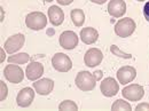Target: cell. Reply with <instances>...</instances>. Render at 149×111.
Segmentation results:
<instances>
[{"instance_id": "obj_1", "label": "cell", "mask_w": 149, "mask_h": 111, "mask_svg": "<svg viewBox=\"0 0 149 111\" xmlns=\"http://www.w3.org/2000/svg\"><path fill=\"white\" fill-rule=\"evenodd\" d=\"M76 86L83 92H91L95 88L96 79L93 74L88 71H80L76 76Z\"/></svg>"}, {"instance_id": "obj_31", "label": "cell", "mask_w": 149, "mask_h": 111, "mask_svg": "<svg viewBox=\"0 0 149 111\" xmlns=\"http://www.w3.org/2000/svg\"><path fill=\"white\" fill-rule=\"evenodd\" d=\"M54 33V31L53 30H51V31H47V35H53Z\"/></svg>"}, {"instance_id": "obj_24", "label": "cell", "mask_w": 149, "mask_h": 111, "mask_svg": "<svg viewBox=\"0 0 149 111\" xmlns=\"http://www.w3.org/2000/svg\"><path fill=\"white\" fill-rule=\"evenodd\" d=\"M135 111H149V103H140L135 107Z\"/></svg>"}, {"instance_id": "obj_6", "label": "cell", "mask_w": 149, "mask_h": 111, "mask_svg": "<svg viewBox=\"0 0 149 111\" xmlns=\"http://www.w3.org/2000/svg\"><path fill=\"white\" fill-rule=\"evenodd\" d=\"M122 95L124 99L129 100V101H140L143 95H145V89L142 86L138 85V84H132L130 86H126L123 91H122Z\"/></svg>"}, {"instance_id": "obj_32", "label": "cell", "mask_w": 149, "mask_h": 111, "mask_svg": "<svg viewBox=\"0 0 149 111\" xmlns=\"http://www.w3.org/2000/svg\"><path fill=\"white\" fill-rule=\"evenodd\" d=\"M45 1H47V2H52V1H54V0H45Z\"/></svg>"}, {"instance_id": "obj_7", "label": "cell", "mask_w": 149, "mask_h": 111, "mask_svg": "<svg viewBox=\"0 0 149 111\" xmlns=\"http://www.w3.org/2000/svg\"><path fill=\"white\" fill-rule=\"evenodd\" d=\"M24 41H25V38L22 33H17L15 36H12L9 37L6 41H5V45H3V48L7 53L9 54H13L15 52L19 51L23 45H24Z\"/></svg>"}, {"instance_id": "obj_16", "label": "cell", "mask_w": 149, "mask_h": 111, "mask_svg": "<svg viewBox=\"0 0 149 111\" xmlns=\"http://www.w3.org/2000/svg\"><path fill=\"white\" fill-rule=\"evenodd\" d=\"M48 19H49V22L54 26H58L64 21V13L60 7H57L55 5L51 6L48 8Z\"/></svg>"}, {"instance_id": "obj_17", "label": "cell", "mask_w": 149, "mask_h": 111, "mask_svg": "<svg viewBox=\"0 0 149 111\" xmlns=\"http://www.w3.org/2000/svg\"><path fill=\"white\" fill-rule=\"evenodd\" d=\"M97 38H99V33H97V31L94 28H91V26L84 28L80 31V39L86 45H92V44H94L97 40Z\"/></svg>"}, {"instance_id": "obj_25", "label": "cell", "mask_w": 149, "mask_h": 111, "mask_svg": "<svg viewBox=\"0 0 149 111\" xmlns=\"http://www.w3.org/2000/svg\"><path fill=\"white\" fill-rule=\"evenodd\" d=\"M143 16H145V19L149 22V1L146 2L145 7H143Z\"/></svg>"}, {"instance_id": "obj_19", "label": "cell", "mask_w": 149, "mask_h": 111, "mask_svg": "<svg viewBox=\"0 0 149 111\" xmlns=\"http://www.w3.org/2000/svg\"><path fill=\"white\" fill-rule=\"evenodd\" d=\"M29 60H30V56L26 53H19L15 55H10L7 58L9 63H14V64H25L29 62Z\"/></svg>"}, {"instance_id": "obj_5", "label": "cell", "mask_w": 149, "mask_h": 111, "mask_svg": "<svg viewBox=\"0 0 149 111\" xmlns=\"http://www.w3.org/2000/svg\"><path fill=\"white\" fill-rule=\"evenodd\" d=\"M3 76H5V78L9 83H12V84H19V83H21L23 80V78H24V72L21 69V67L14 64V63H10V64H8L3 69Z\"/></svg>"}, {"instance_id": "obj_20", "label": "cell", "mask_w": 149, "mask_h": 111, "mask_svg": "<svg viewBox=\"0 0 149 111\" xmlns=\"http://www.w3.org/2000/svg\"><path fill=\"white\" fill-rule=\"evenodd\" d=\"M111 110L112 111H131V104L126 101H123V100H117L112 103L111 105Z\"/></svg>"}, {"instance_id": "obj_27", "label": "cell", "mask_w": 149, "mask_h": 111, "mask_svg": "<svg viewBox=\"0 0 149 111\" xmlns=\"http://www.w3.org/2000/svg\"><path fill=\"white\" fill-rule=\"evenodd\" d=\"M72 1H74V0H57V3H60V5H62V6H68V5H70Z\"/></svg>"}, {"instance_id": "obj_28", "label": "cell", "mask_w": 149, "mask_h": 111, "mask_svg": "<svg viewBox=\"0 0 149 111\" xmlns=\"http://www.w3.org/2000/svg\"><path fill=\"white\" fill-rule=\"evenodd\" d=\"M92 2H94V3H97V5H103L107 0H91Z\"/></svg>"}, {"instance_id": "obj_26", "label": "cell", "mask_w": 149, "mask_h": 111, "mask_svg": "<svg viewBox=\"0 0 149 111\" xmlns=\"http://www.w3.org/2000/svg\"><path fill=\"white\" fill-rule=\"evenodd\" d=\"M93 76L95 77V79H96V81H97V80H101V79H102V76H103V74H102V71L97 70V71H95V72H94Z\"/></svg>"}, {"instance_id": "obj_12", "label": "cell", "mask_w": 149, "mask_h": 111, "mask_svg": "<svg viewBox=\"0 0 149 111\" xmlns=\"http://www.w3.org/2000/svg\"><path fill=\"white\" fill-rule=\"evenodd\" d=\"M108 13L112 17L119 19L126 13V3L124 0H110L108 3Z\"/></svg>"}, {"instance_id": "obj_15", "label": "cell", "mask_w": 149, "mask_h": 111, "mask_svg": "<svg viewBox=\"0 0 149 111\" xmlns=\"http://www.w3.org/2000/svg\"><path fill=\"white\" fill-rule=\"evenodd\" d=\"M25 74L29 80L36 81L44 74V65L39 62H31L30 64L26 65Z\"/></svg>"}, {"instance_id": "obj_13", "label": "cell", "mask_w": 149, "mask_h": 111, "mask_svg": "<svg viewBox=\"0 0 149 111\" xmlns=\"http://www.w3.org/2000/svg\"><path fill=\"white\" fill-rule=\"evenodd\" d=\"M33 88L39 95H48L54 88V81L48 78L38 79L33 83Z\"/></svg>"}, {"instance_id": "obj_8", "label": "cell", "mask_w": 149, "mask_h": 111, "mask_svg": "<svg viewBox=\"0 0 149 111\" xmlns=\"http://www.w3.org/2000/svg\"><path fill=\"white\" fill-rule=\"evenodd\" d=\"M100 89H101V93L104 96L112 97V96H115L117 93L119 92V85L113 78L107 77V78H104L102 80V83L100 85Z\"/></svg>"}, {"instance_id": "obj_14", "label": "cell", "mask_w": 149, "mask_h": 111, "mask_svg": "<svg viewBox=\"0 0 149 111\" xmlns=\"http://www.w3.org/2000/svg\"><path fill=\"white\" fill-rule=\"evenodd\" d=\"M136 77V70L133 67H122L117 71V79L122 85H126L131 83Z\"/></svg>"}, {"instance_id": "obj_21", "label": "cell", "mask_w": 149, "mask_h": 111, "mask_svg": "<svg viewBox=\"0 0 149 111\" xmlns=\"http://www.w3.org/2000/svg\"><path fill=\"white\" fill-rule=\"evenodd\" d=\"M58 110L61 111H77L78 110V105L71 100H65L63 102L60 103L58 105Z\"/></svg>"}, {"instance_id": "obj_18", "label": "cell", "mask_w": 149, "mask_h": 111, "mask_svg": "<svg viewBox=\"0 0 149 111\" xmlns=\"http://www.w3.org/2000/svg\"><path fill=\"white\" fill-rule=\"evenodd\" d=\"M70 16H71V19H72V23L77 28H80L85 22V13L83 12V9L74 8V9L71 10Z\"/></svg>"}, {"instance_id": "obj_11", "label": "cell", "mask_w": 149, "mask_h": 111, "mask_svg": "<svg viewBox=\"0 0 149 111\" xmlns=\"http://www.w3.org/2000/svg\"><path fill=\"white\" fill-rule=\"evenodd\" d=\"M60 46L64 49H74L78 45V36L74 31H64L60 36Z\"/></svg>"}, {"instance_id": "obj_30", "label": "cell", "mask_w": 149, "mask_h": 111, "mask_svg": "<svg viewBox=\"0 0 149 111\" xmlns=\"http://www.w3.org/2000/svg\"><path fill=\"white\" fill-rule=\"evenodd\" d=\"M0 9H1V22H2L3 21V10H2V7Z\"/></svg>"}, {"instance_id": "obj_3", "label": "cell", "mask_w": 149, "mask_h": 111, "mask_svg": "<svg viewBox=\"0 0 149 111\" xmlns=\"http://www.w3.org/2000/svg\"><path fill=\"white\" fill-rule=\"evenodd\" d=\"M135 22L131 17H125V19H119L116 24H115V33L118 37L126 38L130 37L131 35L134 32L135 30Z\"/></svg>"}, {"instance_id": "obj_29", "label": "cell", "mask_w": 149, "mask_h": 111, "mask_svg": "<svg viewBox=\"0 0 149 111\" xmlns=\"http://www.w3.org/2000/svg\"><path fill=\"white\" fill-rule=\"evenodd\" d=\"M5 55H6V54H5V51H3L2 48H1V58H0V61H1V63H2V62L5 61V58H6V57H5Z\"/></svg>"}, {"instance_id": "obj_22", "label": "cell", "mask_w": 149, "mask_h": 111, "mask_svg": "<svg viewBox=\"0 0 149 111\" xmlns=\"http://www.w3.org/2000/svg\"><path fill=\"white\" fill-rule=\"evenodd\" d=\"M110 52L112 53V55H116V56H118V57H122V58H131V57H132L131 54L122 52V51L118 48V46H116V45H111Z\"/></svg>"}, {"instance_id": "obj_33", "label": "cell", "mask_w": 149, "mask_h": 111, "mask_svg": "<svg viewBox=\"0 0 149 111\" xmlns=\"http://www.w3.org/2000/svg\"><path fill=\"white\" fill-rule=\"evenodd\" d=\"M138 1H145V0H138Z\"/></svg>"}, {"instance_id": "obj_2", "label": "cell", "mask_w": 149, "mask_h": 111, "mask_svg": "<svg viewBox=\"0 0 149 111\" xmlns=\"http://www.w3.org/2000/svg\"><path fill=\"white\" fill-rule=\"evenodd\" d=\"M25 24L29 29L35 30V31H39V30H42L46 26L47 17L41 12H32L26 16Z\"/></svg>"}, {"instance_id": "obj_4", "label": "cell", "mask_w": 149, "mask_h": 111, "mask_svg": "<svg viewBox=\"0 0 149 111\" xmlns=\"http://www.w3.org/2000/svg\"><path fill=\"white\" fill-rule=\"evenodd\" d=\"M52 64L56 71L60 72H68L72 68V62L70 57L63 53H56L52 57Z\"/></svg>"}, {"instance_id": "obj_10", "label": "cell", "mask_w": 149, "mask_h": 111, "mask_svg": "<svg viewBox=\"0 0 149 111\" xmlns=\"http://www.w3.org/2000/svg\"><path fill=\"white\" fill-rule=\"evenodd\" d=\"M35 99V92L30 87H25L21 89L16 96V103L21 108H28L31 105L32 101Z\"/></svg>"}, {"instance_id": "obj_23", "label": "cell", "mask_w": 149, "mask_h": 111, "mask_svg": "<svg viewBox=\"0 0 149 111\" xmlns=\"http://www.w3.org/2000/svg\"><path fill=\"white\" fill-rule=\"evenodd\" d=\"M7 94H8L7 85L2 80H0V101H5L7 97Z\"/></svg>"}, {"instance_id": "obj_9", "label": "cell", "mask_w": 149, "mask_h": 111, "mask_svg": "<svg viewBox=\"0 0 149 111\" xmlns=\"http://www.w3.org/2000/svg\"><path fill=\"white\" fill-rule=\"evenodd\" d=\"M103 60V54L99 48H90L84 56V62L88 68H94L101 64Z\"/></svg>"}]
</instances>
